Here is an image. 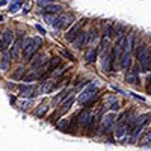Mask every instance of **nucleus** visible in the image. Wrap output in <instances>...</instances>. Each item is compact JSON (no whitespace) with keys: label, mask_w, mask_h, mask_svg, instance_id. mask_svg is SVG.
Listing matches in <instances>:
<instances>
[{"label":"nucleus","mask_w":151,"mask_h":151,"mask_svg":"<svg viewBox=\"0 0 151 151\" xmlns=\"http://www.w3.org/2000/svg\"><path fill=\"white\" fill-rule=\"evenodd\" d=\"M62 73H65V70H59V71H55L53 74H55V76H60Z\"/></svg>","instance_id":"nucleus-30"},{"label":"nucleus","mask_w":151,"mask_h":151,"mask_svg":"<svg viewBox=\"0 0 151 151\" xmlns=\"http://www.w3.org/2000/svg\"><path fill=\"white\" fill-rule=\"evenodd\" d=\"M97 55H98V52H97V47H91L89 50H88V52H86V64H92V62L97 59Z\"/></svg>","instance_id":"nucleus-16"},{"label":"nucleus","mask_w":151,"mask_h":151,"mask_svg":"<svg viewBox=\"0 0 151 151\" xmlns=\"http://www.w3.org/2000/svg\"><path fill=\"white\" fill-rule=\"evenodd\" d=\"M129 133V129H127V124H124V125H118L116 130H115V137L116 139H122V137Z\"/></svg>","instance_id":"nucleus-17"},{"label":"nucleus","mask_w":151,"mask_h":151,"mask_svg":"<svg viewBox=\"0 0 151 151\" xmlns=\"http://www.w3.org/2000/svg\"><path fill=\"white\" fill-rule=\"evenodd\" d=\"M20 94H21V97H35L36 89L32 85H21L20 86Z\"/></svg>","instance_id":"nucleus-10"},{"label":"nucleus","mask_w":151,"mask_h":151,"mask_svg":"<svg viewBox=\"0 0 151 151\" xmlns=\"http://www.w3.org/2000/svg\"><path fill=\"white\" fill-rule=\"evenodd\" d=\"M127 83H132V85H137V82H139V77H137V70L133 68L129 74H127Z\"/></svg>","instance_id":"nucleus-18"},{"label":"nucleus","mask_w":151,"mask_h":151,"mask_svg":"<svg viewBox=\"0 0 151 151\" xmlns=\"http://www.w3.org/2000/svg\"><path fill=\"white\" fill-rule=\"evenodd\" d=\"M24 73H26V70H24L23 67H21V68H17V71L12 74V79H15V80L23 79V77H24Z\"/></svg>","instance_id":"nucleus-22"},{"label":"nucleus","mask_w":151,"mask_h":151,"mask_svg":"<svg viewBox=\"0 0 151 151\" xmlns=\"http://www.w3.org/2000/svg\"><path fill=\"white\" fill-rule=\"evenodd\" d=\"M20 50H21V38H18V40L14 42V45H12V48H11V58L18 59L20 58Z\"/></svg>","instance_id":"nucleus-15"},{"label":"nucleus","mask_w":151,"mask_h":151,"mask_svg":"<svg viewBox=\"0 0 151 151\" xmlns=\"http://www.w3.org/2000/svg\"><path fill=\"white\" fill-rule=\"evenodd\" d=\"M45 64H47V56H45L44 53L36 55V56H33V59H30V65H32L33 70L41 68V67H44Z\"/></svg>","instance_id":"nucleus-8"},{"label":"nucleus","mask_w":151,"mask_h":151,"mask_svg":"<svg viewBox=\"0 0 151 151\" xmlns=\"http://www.w3.org/2000/svg\"><path fill=\"white\" fill-rule=\"evenodd\" d=\"M9 64H11V53L5 52L3 53V58H2V62H0V67H2V70H8L9 68Z\"/></svg>","instance_id":"nucleus-20"},{"label":"nucleus","mask_w":151,"mask_h":151,"mask_svg":"<svg viewBox=\"0 0 151 151\" xmlns=\"http://www.w3.org/2000/svg\"><path fill=\"white\" fill-rule=\"evenodd\" d=\"M12 42H14V32L11 29H5L0 35V50L5 53L9 48V45H12Z\"/></svg>","instance_id":"nucleus-6"},{"label":"nucleus","mask_w":151,"mask_h":151,"mask_svg":"<svg viewBox=\"0 0 151 151\" xmlns=\"http://www.w3.org/2000/svg\"><path fill=\"white\" fill-rule=\"evenodd\" d=\"M73 101H74V97H73V95L67 97L65 101L62 103V107L59 109V115H64V113H67V112L70 110V107L73 106Z\"/></svg>","instance_id":"nucleus-14"},{"label":"nucleus","mask_w":151,"mask_h":151,"mask_svg":"<svg viewBox=\"0 0 151 151\" xmlns=\"http://www.w3.org/2000/svg\"><path fill=\"white\" fill-rule=\"evenodd\" d=\"M67 124H68V121L67 119H64V121H60L58 125H59V129H62V130H64L65 132V127H67Z\"/></svg>","instance_id":"nucleus-28"},{"label":"nucleus","mask_w":151,"mask_h":151,"mask_svg":"<svg viewBox=\"0 0 151 151\" xmlns=\"http://www.w3.org/2000/svg\"><path fill=\"white\" fill-rule=\"evenodd\" d=\"M91 119H92V113H91L89 107H86V109H83L79 115L73 119V124L74 125L77 124L80 129H88V125H89Z\"/></svg>","instance_id":"nucleus-3"},{"label":"nucleus","mask_w":151,"mask_h":151,"mask_svg":"<svg viewBox=\"0 0 151 151\" xmlns=\"http://www.w3.org/2000/svg\"><path fill=\"white\" fill-rule=\"evenodd\" d=\"M41 44H42V41H41V38H32V41L29 42V45L26 47V48H23V56H24V59L26 60H30L35 55H36V52H38V48L41 47Z\"/></svg>","instance_id":"nucleus-4"},{"label":"nucleus","mask_w":151,"mask_h":151,"mask_svg":"<svg viewBox=\"0 0 151 151\" xmlns=\"http://www.w3.org/2000/svg\"><path fill=\"white\" fill-rule=\"evenodd\" d=\"M47 109H48V107H47L45 104H41L40 107H38V109H36V112H35V113H36V116H42V115H44V113L47 112Z\"/></svg>","instance_id":"nucleus-23"},{"label":"nucleus","mask_w":151,"mask_h":151,"mask_svg":"<svg viewBox=\"0 0 151 151\" xmlns=\"http://www.w3.org/2000/svg\"><path fill=\"white\" fill-rule=\"evenodd\" d=\"M136 58L139 60V65L142 71L151 70V45L147 44H139L136 50Z\"/></svg>","instance_id":"nucleus-1"},{"label":"nucleus","mask_w":151,"mask_h":151,"mask_svg":"<svg viewBox=\"0 0 151 151\" xmlns=\"http://www.w3.org/2000/svg\"><path fill=\"white\" fill-rule=\"evenodd\" d=\"M21 3H23V2H17L15 5H12V6L9 8V12H17V11H18V6H20Z\"/></svg>","instance_id":"nucleus-26"},{"label":"nucleus","mask_w":151,"mask_h":151,"mask_svg":"<svg viewBox=\"0 0 151 151\" xmlns=\"http://www.w3.org/2000/svg\"><path fill=\"white\" fill-rule=\"evenodd\" d=\"M145 89H147V94L151 95V76L147 79V86H145Z\"/></svg>","instance_id":"nucleus-25"},{"label":"nucleus","mask_w":151,"mask_h":151,"mask_svg":"<svg viewBox=\"0 0 151 151\" xmlns=\"http://www.w3.org/2000/svg\"><path fill=\"white\" fill-rule=\"evenodd\" d=\"M106 48H109V40H107V38H103V40L100 41V45L97 47V52L98 53H103Z\"/></svg>","instance_id":"nucleus-21"},{"label":"nucleus","mask_w":151,"mask_h":151,"mask_svg":"<svg viewBox=\"0 0 151 151\" xmlns=\"http://www.w3.org/2000/svg\"><path fill=\"white\" fill-rule=\"evenodd\" d=\"M98 94V88L95 86V85H89L86 88V89H83L82 91V94L79 95V98H77V101L82 104V106H89V104H92L94 101H95V95Z\"/></svg>","instance_id":"nucleus-2"},{"label":"nucleus","mask_w":151,"mask_h":151,"mask_svg":"<svg viewBox=\"0 0 151 151\" xmlns=\"http://www.w3.org/2000/svg\"><path fill=\"white\" fill-rule=\"evenodd\" d=\"M150 142H151V130L147 134H144L142 139H141V144H150Z\"/></svg>","instance_id":"nucleus-24"},{"label":"nucleus","mask_w":151,"mask_h":151,"mask_svg":"<svg viewBox=\"0 0 151 151\" xmlns=\"http://www.w3.org/2000/svg\"><path fill=\"white\" fill-rule=\"evenodd\" d=\"M98 38H100L98 29H92L89 33H86V44H89V45L95 44V42L98 41Z\"/></svg>","instance_id":"nucleus-13"},{"label":"nucleus","mask_w":151,"mask_h":151,"mask_svg":"<svg viewBox=\"0 0 151 151\" xmlns=\"http://www.w3.org/2000/svg\"><path fill=\"white\" fill-rule=\"evenodd\" d=\"M52 2H55V0H38V5H40V6H47V5H50V3H52Z\"/></svg>","instance_id":"nucleus-27"},{"label":"nucleus","mask_w":151,"mask_h":151,"mask_svg":"<svg viewBox=\"0 0 151 151\" xmlns=\"http://www.w3.org/2000/svg\"><path fill=\"white\" fill-rule=\"evenodd\" d=\"M62 55L67 56V58H68V59H71V60H76V59H74V56H73L70 52H67V50H64V52H62Z\"/></svg>","instance_id":"nucleus-29"},{"label":"nucleus","mask_w":151,"mask_h":151,"mask_svg":"<svg viewBox=\"0 0 151 151\" xmlns=\"http://www.w3.org/2000/svg\"><path fill=\"white\" fill-rule=\"evenodd\" d=\"M115 113H109V115L103 116V121H101V130L103 132H110L112 127H113V124H115Z\"/></svg>","instance_id":"nucleus-7"},{"label":"nucleus","mask_w":151,"mask_h":151,"mask_svg":"<svg viewBox=\"0 0 151 151\" xmlns=\"http://www.w3.org/2000/svg\"><path fill=\"white\" fill-rule=\"evenodd\" d=\"M44 9H45V14H59V12L62 11V6H60V5L50 3V5H47Z\"/></svg>","instance_id":"nucleus-19"},{"label":"nucleus","mask_w":151,"mask_h":151,"mask_svg":"<svg viewBox=\"0 0 151 151\" xmlns=\"http://www.w3.org/2000/svg\"><path fill=\"white\" fill-rule=\"evenodd\" d=\"M36 29H38V30H40V32H41V33H45V30H44V29H42V27H41V26H36Z\"/></svg>","instance_id":"nucleus-31"},{"label":"nucleus","mask_w":151,"mask_h":151,"mask_svg":"<svg viewBox=\"0 0 151 151\" xmlns=\"http://www.w3.org/2000/svg\"><path fill=\"white\" fill-rule=\"evenodd\" d=\"M73 20H74V17H73L71 14H60L59 17L53 18L52 24H53V27H55V29L60 30V29H65V27H68L70 24L73 23Z\"/></svg>","instance_id":"nucleus-5"},{"label":"nucleus","mask_w":151,"mask_h":151,"mask_svg":"<svg viewBox=\"0 0 151 151\" xmlns=\"http://www.w3.org/2000/svg\"><path fill=\"white\" fill-rule=\"evenodd\" d=\"M60 65V58L59 56H53L50 60H47V64L42 67L44 68V71H48V73H52L55 68H58Z\"/></svg>","instance_id":"nucleus-9"},{"label":"nucleus","mask_w":151,"mask_h":151,"mask_svg":"<svg viewBox=\"0 0 151 151\" xmlns=\"http://www.w3.org/2000/svg\"><path fill=\"white\" fill-rule=\"evenodd\" d=\"M86 33L88 32H79V35L74 38V41H73V44H74V47L76 48H82V47H85V44H86Z\"/></svg>","instance_id":"nucleus-12"},{"label":"nucleus","mask_w":151,"mask_h":151,"mask_svg":"<svg viewBox=\"0 0 151 151\" xmlns=\"http://www.w3.org/2000/svg\"><path fill=\"white\" fill-rule=\"evenodd\" d=\"M82 30V23H77V24H74V26L70 29V32L65 35V38H67V41H70V42H73L74 41V38L79 35V32Z\"/></svg>","instance_id":"nucleus-11"}]
</instances>
